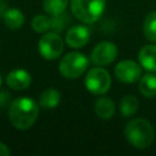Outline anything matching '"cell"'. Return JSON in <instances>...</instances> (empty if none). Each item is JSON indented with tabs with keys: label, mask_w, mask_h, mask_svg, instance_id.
Returning <instances> with one entry per match:
<instances>
[{
	"label": "cell",
	"mask_w": 156,
	"mask_h": 156,
	"mask_svg": "<svg viewBox=\"0 0 156 156\" xmlns=\"http://www.w3.org/2000/svg\"><path fill=\"white\" fill-rule=\"evenodd\" d=\"M39 104L29 96H20L11 101L9 106V119L18 130L29 129L39 116Z\"/></svg>",
	"instance_id": "1"
},
{
	"label": "cell",
	"mask_w": 156,
	"mask_h": 156,
	"mask_svg": "<svg viewBox=\"0 0 156 156\" xmlns=\"http://www.w3.org/2000/svg\"><path fill=\"white\" fill-rule=\"evenodd\" d=\"M124 136L135 149H147L155 139L152 124L145 118H134L129 121L124 128Z\"/></svg>",
	"instance_id": "2"
},
{
	"label": "cell",
	"mask_w": 156,
	"mask_h": 156,
	"mask_svg": "<svg viewBox=\"0 0 156 156\" xmlns=\"http://www.w3.org/2000/svg\"><path fill=\"white\" fill-rule=\"evenodd\" d=\"M105 5V0H71V11L80 22L93 23L102 16Z\"/></svg>",
	"instance_id": "3"
},
{
	"label": "cell",
	"mask_w": 156,
	"mask_h": 156,
	"mask_svg": "<svg viewBox=\"0 0 156 156\" xmlns=\"http://www.w3.org/2000/svg\"><path fill=\"white\" fill-rule=\"evenodd\" d=\"M88 67H89L88 57L78 51H72L66 54L58 63L60 73L67 79L79 78L88 69Z\"/></svg>",
	"instance_id": "4"
},
{
	"label": "cell",
	"mask_w": 156,
	"mask_h": 156,
	"mask_svg": "<svg viewBox=\"0 0 156 156\" xmlns=\"http://www.w3.org/2000/svg\"><path fill=\"white\" fill-rule=\"evenodd\" d=\"M65 49V41L57 32H46L39 39L38 50L41 57L48 61H54L58 58Z\"/></svg>",
	"instance_id": "5"
},
{
	"label": "cell",
	"mask_w": 156,
	"mask_h": 156,
	"mask_svg": "<svg viewBox=\"0 0 156 156\" xmlns=\"http://www.w3.org/2000/svg\"><path fill=\"white\" fill-rule=\"evenodd\" d=\"M85 88L94 95H102L108 91L111 87V76L101 66L90 68L84 78Z\"/></svg>",
	"instance_id": "6"
},
{
	"label": "cell",
	"mask_w": 156,
	"mask_h": 156,
	"mask_svg": "<svg viewBox=\"0 0 156 156\" xmlns=\"http://www.w3.org/2000/svg\"><path fill=\"white\" fill-rule=\"evenodd\" d=\"M117 55V46L112 41H101L93 49L90 54V61L96 66H107L116 60Z\"/></svg>",
	"instance_id": "7"
},
{
	"label": "cell",
	"mask_w": 156,
	"mask_h": 156,
	"mask_svg": "<svg viewBox=\"0 0 156 156\" xmlns=\"http://www.w3.org/2000/svg\"><path fill=\"white\" fill-rule=\"evenodd\" d=\"M115 76L119 82L130 84L140 79L141 66L133 60H122L115 67Z\"/></svg>",
	"instance_id": "8"
},
{
	"label": "cell",
	"mask_w": 156,
	"mask_h": 156,
	"mask_svg": "<svg viewBox=\"0 0 156 156\" xmlns=\"http://www.w3.org/2000/svg\"><path fill=\"white\" fill-rule=\"evenodd\" d=\"M90 34H91L90 29L87 26L77 24V26H73L69 29H67L66 35H65V41L69 48L79 49V48L87 45V43L90 39Z\"/></svg>",
	"instance_id": "9"
},
{
	"label": "cell",
	"mask_w": 156,
	"mask_h": 156,
	"mask_svg": "<svg viewBox=\"0 0 156 156\" xmlns=\"http://www.w3.org/2000/svg\"><path fill=\"white\" fill-rule=\"evenodd\" d=\"M6 84L13 90H24L32 83V76L22 68L12 69L6 76Z\"/></svg>",
	"instance_id": "10"
},
{
	"label": "cell",
	"mask_w": 156,
	"mask_h": 156,
	"mask_svg": "<svg viewBox=\"0 0 156 156\" xmlns=\"http://www.w3.org/2000/svg\"><path fill=\"white\" fill-rule=\"evenodd\" d=\"M138 61L144 69L156 72V45L149 44L143 46L138 52Z\"/></svg>",
	"instance_id": "11"
},
{
	"label": "cell",
	"mask_w": 156,
	"mask_h": 156,
	"mask_svg": "<svg viewBox=\"0 0 156 156\" xmlns=\"http://www.w3.org/2000/svg\"><path fill=\"white\" fill-rule=\"evenodd\" d=\"M61 101V93L55 88H48L39 95V106L44 110H52L58 106Z\"/></svg>",
	"instance_id": "12"
},
{
	"label": "cell",
	"mask_w": 156,
	"mask_h": 156,
	"mask_svg": "<svg viewBox=\"0 0 156 156\" xmlns=\"http://www.w3.org/2000/svg\"><path fill=\"white\" fill-rule=\"evenodd\" d=\"M2 21L5 23V26L11 29V30H17L20 29L26 21V17L23 15V12L20 9L12 7V9H7L2 16Z\"/></svg>",
	"instance_id": "13"
},
{
	"label": "cell",
	"mask_w": 156,
	"mask_h": 156,
	"mask_svg": "<svg viewBox=\"0 0 156 156\" xmlns=\"http://www.w3.org/2000/svg\"><path fill=\"white\" fill-rule=\"evenodd\" d=\"M94 110H95V113H96V116L99 118H101V119H110L115 115L116 107H115V102L110 98L102 96V98H99L95 101Z\"/></svg>",
	"instance_id": "14"
},
{
	"label": "cell",
	"mask_w": 156,
	"mask_h": 156,
	"mask_svg": "<svg viewBox=\"0 0 156 156\" xmlns=\"http://www.w3.org/2000/svg\"><path fill=\"white\" fill-rule=\"evenodd\" d=\"M139 91L147 99L156 96V76L152 73L143 76L139 79Z\"/></svg>",
	"instance_id": "15"
},
{
	"label": "cell",
	"mask_w": 156,
	"mask_h": 156,
	"mask_svg": "<svg viewBox=\"0 0 156 156\" xmlns=\"http://www.w3.org/2000/svg\"><path fill=\"white\" fill-rule=\"evenodd\" d=\"M139 107V101L134 95H126L119 101V112L124 117L133 116Z\"/></svg>",
	"instance_id": "16"
},
{
	"label": "cell",
	"mask_w": 156,
	"mask_h": 156,
	"mask_svg": "<svg viewBox=\"0 0 156 156\" xmlns=\"http://www.w3.org/2000/svg\"><path fill=\"white\" fill-rule=\"evenodd\" d=\"M30 26L37 33H46L52 29V17H48L45 15H37L32 18Z\"/></svg>",
	"instance_id": "17"
},
{
	"label": "cell",
	"mask_w": 156,
	"mask_h": 156,
	"mask_svg": "<svg viewBox=\"0 0 156 156\" xmlns=\"http://www.w3.org/2000/svg\"><path fill=\"white\" fill-rule=\"evenodd\" d=\"M68 0H43V7L50 16H57L66 11Z\"/></svg>",
	"instance_id": "18"
},
{
	"label": "cell",
	"mask_w": 156,
	"mask_h": 156,
	"mask_svg": "<svg viewBox=\"0 0 156 156\" xmlns=\"http://www.w3.org/2000/svg\"><path fill=\"white\" fill-rule=\"evenodd\" d=\"M143 32L149 41L156 43V11L147 13V16L145 17L143 24Z\"/></svg>",
	"instance_id": "19"
},
{
	"label": "cell",
	"mask_w": 156,
	"mask_h": 156,
	"mask_svg": "<svg viewBox=\"0 0 156 156\" xmlns=\"http://www.w3.org/2000/svg\"><path fill=\"white\" fill-rule=\"evenodd\" d=\"M51 17H52V30L57 32V33L62 32L69 22V17L65 12L61 15H57V16H51Z\"/></svg>",
	"instance_id": "20"
},
{
	"label": "cell",
	"mask_w": 156,
	"mask_h": 156,
	"mask_svg": "<svg viewBox=\"0 0 156 156\" xmlns=\"http://www.w3.org/2000/svg\"><path fill=\"white\" fill-rule=\"evenodd\" d=\"M11 154L9 146L5 144V143H1L0 141V156H9Z\"/></svg>",
	"instance_id": "21"
},
{
	"label": "cell",
	"mask_w": 156,
	"mask_h": 156,
	"mask_svg": "<svg viewBox=\"0 0 156 156\" xmlns=\"http://www.w3.org/2000/svg\"><path fill=\"white\" fill-rule=\"evenodd\" d=\"M7 10V4L5 0H0V18H2L5 11Z\"/></svg>",
	"instance_id": "22"
},
{
	"label": "cell",
	"mask_w": 156,
	"mask_h": 156,
	"mask_svg": "<svg viewBox=\"0 0 156 156\" xmlns=\"http://www.w3.org/2000/svg\"><path fill=\"white\" fill-rule=\"evenodd\" d=\"M9 94L7 93H1L0 94V106H4V105H6V102H7V100H9Z\"/></svg>",
	"instance_id": "23"
},
{
	"label": "cell",
	"mask_w": 156,
	"mask_h": 156,
	"mask_svg": "<svg viewBox=\"0 0 156 156\" xmlns=\"http://www.w3.org/2000/svg\"><path fill=\"white\" fill-rule=\"evenodd\" d=\"M1 83H2V79H1V76H0V88H1Z\"/></svg>",
	"instance_id": "24"
}]
</instances>
